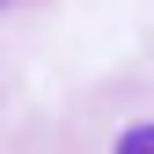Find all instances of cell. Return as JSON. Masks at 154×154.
I'll list each match as a JSON object with an SVG mask.
<instances>
[{
	"instance_id": "obj_1",
	"label": "cell",
	"mask_w": 154,
	"mask_h": 154,
	"mask_svg": "<svg viewBox=\"0 0 154 154\" xmlns=\"http://www.w3.org/2000/svg\"><path fill=\"white\" fill-rule=\"evenodd\" d=\"M118 154H154V125H132V132H118Z\"/></svg>"
}]
</instances>
